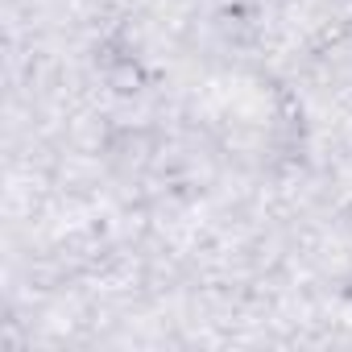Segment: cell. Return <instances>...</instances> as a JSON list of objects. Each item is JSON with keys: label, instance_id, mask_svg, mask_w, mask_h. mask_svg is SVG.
<instances>
[{"label": "cell", "instance_id": "obj_1", "mask_svg": "<svg viewBox=\"0 0 352 352\" xmlns=\"http://www.w3.org/2000/svg\"><path fill=\"white\" fill-rule=\"evenodd\" d=\"M104 162L120 174H137L153 162V133L145 124H120L104 137Z\"/></svg>", "mask_w": 352, "mask_h": 352}]
</instances>
